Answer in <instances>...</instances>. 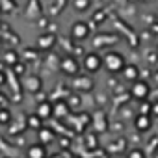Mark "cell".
Instances as JSON below:
<instances>
[{
    "label": "cell",
    "instance_id": "1",
    "mask_svg": "<svg viewBox=\"0 0 158 158\" xmlns=\"http://www.w3.org/2000/svg\"><path fill=\"white\" fill-rule=\"evenodd\" d=\"M125 65H127L125 58L119 52L110 50V52H106L102 56V67H106V71H110V73H121Z\"/></svg>",
    "mask_w": 158,
    "mask_h": 158
},
{
    "label": "cell",
    "instance_id": "2",
    "mask_svg": "<svg viewBox=\"0 0 158 158\" xmlns=\"http://www.w3.org/2000/svg\"><path fill=\"white\" fill-rule=\"evenodd\" d=\"M60 69H61L65 74L74 76V74H78V71H80V63H78V60H76L74 56H63V58L60 60Z\"/></svg>",
    "mask_w": 158,
    "mask_h": 158
},
{
    "label": "cell",
    "instance_id": "3",
    "mask_svg": "<svg viewBox=\"0 0 158 158\" xmlns=\"http://www.w3.org/2000/svg\"><path fill=\"white\" fill-rule=\"evenodd\" d=\"M71 37L74 41H86L89 37V24L88 23H80L76 21L73 26H71Z\"/></svg>",
    "mask_w": 158,
    "mask_h": 158
},
{
    "label": "cell",
    "instance_id": "4",
    "mask_svg": "<svg viewBox=\"0 0 158 158\" xmlns=\"http://www.w3.org/2000/svg\"><path fill=\"white\" fill-rule=\"evenodd\" d=\"M84 69L88 73H97L102 69V56H99L97 52H91V54H86L84 58Z\"/></svg>",
    "mask_w": 158,
    "mask_h": 158
},
{
    "label": "cell",
    "instance_id": "5",
    "mask_svg": "<svg viewBox=\"0 0 158 158\" xmlns=\"http://www.w3.org/2000/svg\"><path fill=\"white\" fill-rule=\"evenodd\" d=\"M130 93H132V97H136V99H147V95H149V84L145 82V80H134L132 82V88H130Z\"/></svg>",
    "mask_w": 158,
    "mask_h": 158
},
{
    "label": "cell",
    "instance_id": "6",
    "mask_svg": "<svg viewBox=\"0 0 158 158\" xmlns=\"http://www.w3.org/2000/svg\"><path fill=\"white\" fill-rule=\"evenodd\" d=\"M54 45H56V35H52V34H43L37 39V47L43 50H50Z\"/></svg>",
    "mask_w": 158,
    "mask_h": 158
},
{
    "label": "cell",
    "instance_id": "7",
    "mask_svg": "<svg viewBox=\"0 0 158 158\" xmlns=\"http://www.w3.org/2000/svg\"><path fill=\"white\" fill-rule=\"evenodd\" d=\"M151 125H152V121H151V115H138L136 119H134V127H136V130H139V132H147L149 128H151Z\"/></svg>",
    "mask_w": 158,
    "mask_h": 158
},
{
    "label": "cell",
    "instance_id": "8",
    "mask_svg": "<svg viewBox=\"0 0 158 158\" xmlns=\"http://www.w3.org/2000/svg\"><path fill=\"white\" fill-rule=\"evenodd\" d=\"M26 152H28V158H47V149H45V145H41V143L30 145Z\"/></svg>",
    "mask_w": 158,
    "mask_h": 158
},
{
    "label": "cell",
    "instance_id": "9",
    "mask_svg": "<svg viewBox=\"0 0 158 158\" xmlns=\"http://www.w3.org/2000/svg\"><path fill=\"white\" fill-rule=\"evenodd\" d=\"M121 73H123V76H125V80H128V82L138 80V67H136V65H125Z\"/></svg>",
    "mask_w": 158,
    "mask_h": 158
},
{
    "label": "cell",
    "instance_id": "10",
    "mask_svg": "<svg viewBox=\"0 0 158 158\" xmlns=\"http://www.w3.org/2000/svg\"><path fill=\"white\" fill-rule=\"evenodd\" d=\"M24 86H26L28 91L35 93V91L41 89V78H39V76H30L28 80H24Z\"/></svg>",
    "mask_w": 158,
    "mask_h": 158
},
{
    "label": "cell",
    "instance_id": "11",
    "mask_svg": "<svg viewBox=\"0 0 158 158\" xmlns=\"http://www.w3.org/2000/svg\"><path fill=\"white\" fill-rule=\"evenodd\" d=\"M52 114H54V106H52L50 102H41V104L37 106V115H39L41 119L50 117Z\"/></svg>",
    "mask_w": 158,
    "mask_h": 158
},
{
    "label": "cell",
    "instance_id": "12",
    "mask_svg": "<svg viewBox=\"0 0 158 158\" xmlns=\"http://www.w3.org/2000/svg\"><path fill=\"white\" fill-rule=\"evenodd\" d=\"M39 139H41V145H45V143H50V141L54 139V132H52L50 128H45V127H41V128H39Z\"/></svg>",
    "mask_w": 158,
    "mask_h": 158
},
{
    "label": "cell",
    "instance_id": "13",
    "mask_svg": "<svg viewBox=\"0 0 158 158\" xmlns=\"http://www.w3.org/2000/svg\"><path fill=\"white\" fill-rule=\"evenodd\" d=\"M74 88L76 89H91L93 82L89 80V78H86V76H80L78 80H74Z\"/></svg>",
    "mask_w": 158,
    "mask_h": 158
},
{
    "label": "cell",
    "instance_id": "14",
    "mask_svg": "<svg viewBox=\"0 0 158 158\" xmlns=\"http://www.w3.org/2000/svg\"><path fill=\"white\" fill-rule=\"evenodd\" d=\"M91 6V0H73V8L76 11H88Z\"/></svg>",
    "mask_w": 158,
    "mask_h": 158
},
{
    "label": "cell",
    "instance_id": "15",
    "mask_svg": "<svg viewBox=\"0 0 158 158\" xmlns=\"http://www.w3.org/2000/svg\"><path fill=\"white\" fill-rule=\"evenodd\" d=\"M10 123H11V112L8 108H0V125L8 127Z\"/></svg>",
    "mask_w": 158,
    "mask_h": 158
},
{
    "label": "cell",
    "instance_id": "16",
    "mask_svg": "<svg viewBox=\"0 0 158 158\" xmlns=\"http://www.w3.org/2000/svg\"><path fill=\"white\" fill-rule=\"evenodd\" d=\"M41 121H43V119H41V117H39L37 114H35V115H30V117H28V125H30L32 128H37V130L41 128Z\"/></svg>",
    "mask_w": 158,
    "mask_h": 158
},
{
    "label": "cell",
    "instance_id": "17",
    "mask_svg": "<svg viewBox=\"0 0 158 158\" xmlns=\"http://www.w3.org/2000/svg\"><path fill=\"white\" fill-rule=\"evenodd\" d=\"M128 158H145V156H143L141 151H132V152L128 154Z\"/></svg>",
    "mask_w": 158,
    "mask_h": 158
},
{
    "label": "cell",
    "instance_id": "18",
    "mask_svg": "<svg viewBox=\"0 0 158 158\" xmlns=\"http://www.w3.org/2000/svg\"><path fill=\"white\" fill-rule=\"evenodd\" d=\"M58 2H60V4H61V8H63V4H65V0H58Z\"/></svg>",
    "mask_w": 158,
    "mask_h": 158
},
{
    "label": "cell",
    "instance_id": "19",
    "mask_svg": "<svg viewBox=\"0 0 158 158\" xmlns=\"http://www.w3.org/2000/svg\"><path fill=\"white\" fill-rule=\"evenodd\" d=\"M154 110H156V114H158V104H156V106H154Z\"/></svg>",
    "mask_w": 158,
    "mask_h": 158
},
{
    "label": "cell",
    "instance_id": "20",
    "mask_svg": "<svg viewBox=\"0 0 158 158\" xmlns=\"http://www.w3.org/2000/svg\"><path fill=\"white\" fill-rule=\"evenodd\" d=\"M52 158H61V156H58V154H54V156H52Z\"/></svg>",
    "mask_w": 158,
    "mask_h": 158
}]
</instances>
